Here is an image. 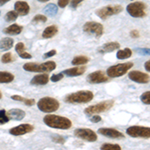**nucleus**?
Instances as JSON below:
<instances>
[{"label": "nucleus", "instance_id": "f257e3e1", "mask_svg": "<svg viewBox=\"0 0 150 150\" xmlns=\"http://www.w3.org/2000/svg\"><path fill=\"white\" fill-rule=\"evenodd\" d=\"M43 122L47 125V126L55 128V129H69L72 126V122L70 121L68 118L63 117L60 115H53L48 114L44 116L43 118Z\"/></svg>", "mask_w": 150, "mask_h": 150}, {"label": "nucleus", "instance_id": "f03ea898", "mask_svg": "<svg viewBox=\"0 0 150 150\" xmlns=\"http://www.w3.org/2000/svg\"><path fill=\"white\" fill-rule=\"evenodd\" d=\"M93 99V93L88 90H81L77 92L70 93L65 96V102L67 103H87Z\"/></svg>", "mask_w": 150, "mask_h": 150}, {"label": "nucleus", "instance_id": "7ed1b4c3", "mask_svg": "<svg viewBox=\"0 0 150 150\" xmlns=\"http://www.w3.org/2000/svg\"><path fill=\"white\" fill-rule=\"evenodd\" d=\"M133 66V63L131 62H126V63H120L116 64L113 66L109 67L106 71L108 77H112V78H117V77L123 76L124 74H126L128 70L131 69Z\"/></svg>", "mask_w": 150, "mask_h": 150}, {"label": "nucleus", "instance_id": "20e7f679", "mask_svg": "<svg viewBox=\"0 0 150 150\" xmlns=\"http://www.w3.org/2000/svg\"><path fill=\"white\" fill-rule=\"evenodd\" d=\"M37 106L42 112L51 113L59 108V102L52 97H43L38 101Z\"/></svg>", "mask_w": 150, "mask_h": 150}, {"label": "nucleus", "instance_id": "39448f33", "mask_svg": "<svg viewBox=\"0 0 150 150\" xmlns=\"http://www.w3.org/2000/svg\"><path fill=\"white\" fill-rule=\"evenodd\" d=\"M126 10L130 16L135 18H142L146 14V4L143 2H132L128 4Z\"/></svg>", "mask_w": 150, "mask_h": 150}, {"label": "nucleus", "instance_id": "423d86ee", "mask_svg": "<svg viewBox=\"0 0 150 150\" xmlns=\"http://www.w3.org/2000/svg\"><path fill=\"white\" fill-rule=\"evenodd\" d=\"M114 105V101L113 100H106L102 101V102L95 104V105H91L89 107H87L84 110V113L87 115H93V114H98V113H102L105 111L109 110L112 106Z\"/></svg>", "mask_w": 150, "mask_h": 150}, {"label": "nucleus", "instance_id": "0eeeda50", "mask_svg": "<svg viewBox=\"0 0 150 150\" xmlns=\"http://www.w3.org/2000/svg\"><path fill=\"white\" fill-rule=\"evenodd\" d=\"M122 10L123 7L121 5H109L98 9L96 11V15L100 19H102V20H105V19H107L110 16L119 14L120 12H122Z\"/></svg>", "mask_w": 150, "mask_h": 150}, {"label": "nucleus", "instance_id": "6e6552de", "mask_svg": "<svg viewBox=\"0 0 150 150\" xmlns=\"http://www.w3.org/2000/svg\"><path fill=\"white\" fill-rule=\"evenodd\" d=\"M83 31L86 32L87 34L93 35L95 37H100L104 33V27L102 24L98 22L89 21V22H86L83 25Z\"/></svg>", "mask_w": 150, "mask_h": 150}, {"label": "nucleus", "instance_id": "1a4fd4ad", "mask_svg": "<svg viewBox=\"0 0 150 150\" xmlns=\"http://www.w3.org/2000/svg\"><path fill=\"white\" fill-rule=\"evenodd\" d=\"M126 133L133 138H150L149 127L131 126L126 129Z\"/></svg>", "mask_w": 150, "mask_h": 150}, {"label": "nucleus", "instance_id": "9d476101", "mask_svg": "<svg viewBox=\"0 0 150 150\" xmlns=\"http://www.w3.org/2000/svg\"><path fill=\"white\" fill-rule=\"evenodd\" d=\"M74 135L82 140L88 142H94L97 140V134L88 128H77L74 130Z\"/></svg>", "mask_w": 150, "mask_h": 150}, {"label": "nucleus", "instance_id": "9b49d317", "mask_svg": "<svg viewBox=\"0 0 150 150\" xmlns=\"http://www.w3.org/2000/svg\"><path fill=\"white\" fill-rule=\"evenodd\" d=\"M128 77H129L130 80L136 82V83H141V84H144V83H148L150 81V76L148 74L146 73H143L141 71H130L128 73Z\"/></svg>", "mask_w": 150, "mask_h": 150}, {"label": "nucleus", "instance_id": "f8f14e48", "mask_svg": "<svg viewBox=\"0 0 150 150\" xmlns=\"http://www.w3.org/2000/svg\"><path fill=\"white\" fill-rule=\"evenodd\" d=\"M87 81L91 84H99L108 81V76H106L102 71L92 72L87 76Z\"/></svg>", "mask_w": 150, "mask_h": 150}, {"label": "nucleus", "instance_id": "ddd939ff", "mask_svg": "<svg viewBox=\"0 0 150 150\" xmlns=\"http://www.w3.org/2000/svg\"><path fill=\"white\" fill-rule=\"evenodd\" d=\"M98 133L105 137L108 138H112V139H122L124 138V135L122 134L120 131L113 128H99Z\"/></svg>", "mask_w": 150, "mask_h": 150}, {"label": "nucleus", "instance_id": "4468645a", "mask_svg": "<svg viewBox=\"0 0 150 150\" xmlns=\"http://www.w3.org/2000/svg\"><path fill=\"white\" fill-rule=\"evenodd\" d=\"M33 129L34 128H33L32 125L26 123V124H20L16 127L11 128L9 133L14 135V136H19V135H24V134H27V133L32 132Z\"/></svg>", "mask_w": 150, "mask_h": 150}, {"label": "nucleus", "instance_id": "2eb2a0df", "mask_svg": "<svg viewBox=\"0 0 150 150\" xmlns=\"http://www.w3.org/2000/svg\"><path fill=\"white\" fill-rule=\"evenodd\" d=\"M14 9L15 11L18 13V15L24 16V15H27L30 11V7H29L28 3L25 1H17L15 2L14 4Z\"/></svg>", "mask_w": 150, "mask_h": 150}, {"label": "nucleus", "instance_id": "dca6fc26", "mask_svg": "<svg viewBox=\"0 0 150 150\" xmlns=\"http://www.w3.org/2000/svg\"><path fill=\"white\" fill-rule=\"evenodd\" d=\"M120 48V44L118 42H108L103 44L102 46H100L97 49V51L101 54H104V53H108V52H112L114 50H117Z\"/></svg>", "mask_w": 150, "mask_h": 150}, {"label": "nucleus", "instance_id": "f3484780", "mask_svg": "<svg viewBox=\"0 0 150 150\" xmlns=\"http://www.w3.org/2000/svg\"><path fill=\"white\" fill-rule=\"evenodd\" d=\"M86 71V67L84 66H78V67H73V68H68L66 70H64L62 73L66 76L69 77H74V76H79V75H82L84 72Z\"/></svg>", "mask_w": 150, "mask_h": 150}, {"label": "nucleus", "instance_id": "a211bd4d", "mask_svg": "<svg viewBox=\"0 0 150 150\" xmlns=\"http://www.w3.org/2000/svg\"><path fill=\"white\" fill-rule=\"evenodd\" d=\"M49 81V76L47 74H39L33 77L30 81L31 85H45Z\"/></svg>", "mask_w": 150, "mask_h": 150}, {"label": "nucleus", "instance_id": "6ab92c4d", "mask_svg": "<svg viewBox=\"0 0 150 150\" xmlns=\"http://www.w3.org/2000/svg\"><path fill=\"white\" fill-rule=\"evenodd\" d=\"M8 116L10 119L13 120H22L24 117H25V112L21 109H18V108H13V109L8 111Z\"/></svg>", "mask_w": 150, "mask_h": 150}, {"label": "nucleus", "instance_id": "aec40b11", "mask_svg": "<svg viewBox=\"0 0 150 150\" xmlns=\"http://www.w3.org/2000/svg\"><path fill=\"white\" fill-rule=\"evenodd\" d=\"M21 31H22V26L18 25V24H12L4 29L3 32L8 35H18L21 33Z\"/></svg>", "mask_w": 150, "mask_h": 150}, {"label": "nucleus", "instance_id": "412c9836", "mask_svg": "<svg viewBox=\"0 0 150 150\" xmlns=\"http://www.w3.org/2000/svg\"><path fill=\"white\" fill-rule=\"evenodd\" d=\"M58 33V28L55 25H50L44 29L42 33L43 38H52L53 36H55Z\"/></svg>", "mask_w": 150, "mask_h": 150}, {"label": "nucleus", "instance_id": "4be33fe9", "mask_svg": "<svg viewBox=\"0 0 150 150\" xmlns=\"http://www.w3.org/2000/svg\"><path fill=\"white\" fill-rule=\"evenodd\" d=\"M56 68V63L54 61H47L40 64V72H51Z\"/></svg>", "mask_w": 150, "mask_h": 150}, {"label": "nucleus", "instance_id": "5701e85b", "mask_svg": "<svg viewBox=\"0 0 150 150\" xmlns=\"http://www.w3.org/2000/svg\"><path fill=\"white\" fill-rule=\"evenodd\" d=\"M14 41L10 37H5L0 40V49L1 50H8L13 46Z\"/></svg>", "mask_w": 150, "mask_h": 150}, {"label": "nucleus", "instance_id": "b1692460", "mask_svg": "<svg viewBox=\"0 0 150 150\" xmlns=\"http://www.w3.org/2000/svg\"><path fill=\"white\" fill-rule=\"evenodd\" d=\"M43 11H44V13L46 14V15L50 16V17H53V16H55L57 14L58 8L55 4L50 3V4H48V5L45 6V8L43 9Z\"/></svg>", "mask_w": 150, "mask_h": 150}, {"label": "nucleus", "instance_id": "393cba45", "mask_svg": "<svg viewBox=\"0 0 150 150\" xmlns=\"http://www.w3.org/2000/svg\"><path fill=\"white\" fill-rule=\"evenodd\" d=\"M14 80V75L5 71H0V83H10Z\"/></svg>", "mask_w": 150, "mask_h": 150}, {"label": "nucleus", "instance_id": "a878e982", "mask_svg": "<svg viewBox=\"0 0 150 150\" xmlns=\"http://www.w3.org/2000/svg\"><path fill=\"white\" fill-rule=\"evenodd\" d=\"M23 69L28 72H40V64L28 62L23 65Z\"/></svg>", "mask_w": 150, "mask_h": 150}, {"label": "nucleus", "instance_id": "bb28decb", "mask_svg": "<svg viewBox=\"0 0 150 150\" xmlns=\"http://www.w3.org/2000/svg\"><path fill=\"white\" fill-rule=\"evenodd\" d=\"M132 55V50L129 49V48H125V49H122V50H119L116 54V57L118 59H127V58L131 57Z\"/></svg>", "mask_w": 150, "mask_h": 150}, {"label": "nucleus", "instance_id": "cd10ccee", "mask_svg": "<svg viewBox=\"0 0 150 150\" xmlns=\"http://www.w3.org/2000/svg\"><path fill=\"white\" fill-rule=\"evenodd\" d=\"M11 98L15 101H20V102H23L24 104L28 106H32L35 104V100L34 99H28V98H24L22 96H19V95H12Z\"/></svg>", "mask_w": 150, "mask_h": 150}, {"label": "nucleus", "instance_id": "c85d7f7f", "mask_svg": "<svg viewBox=\"0 0 150 150\" xmlns=\"http://www.w3.org/2000/svg\"><path fill=\"white\" fill-rule=\"evenodd\" d=\"M89 61V58L86 57V56H76L73 58L72 60V64L73 65H76V66H80V65H84L86 64L87 62Z\"/></svg>", "mask_w": 150, "mask_h": 150}, {"label": "nucleus", "instance_id": "c756f323", "mask_svg": "<svg viewBox=\"0 0 150 150\" xmlns=\"http://www.w3.org/2000/svg\"><path fill=\"white\" fill-rule=\"evenodd\" d=\"M17 17H18V13L14 10V11L7 12L5 16H4V19H5V21H7V22H12V21H15Z\"/></svg>", "mask_w": 150, "mask_h": 150}, {"label": "nucleus", "instance_id": "7c9ffc66", "mask_svg": "<svg viewBox=\"0 0 150 150\" xmlns=\"http://www.w3.org/2000/svg\"><path fill=\"white\" fill-rule=\"evenodd\" d=\"M100 149L102 150H121V147L118 144H110V143H106L103 144L100 147Z\"/></svg>", "mask_w": 150, "mask_h": 150}, {"label": "nucleus", "instance_id": "2f4dec72", "mask_svg": "<svg viewBox=\"0 0 150 150\" xmlns=\"http://www.w3.org/2000/svg\"><path fill=\"white\" fill-rule=\"evenodd\" d=\"M9 116L7 114V112L4 109L0 110V124H5L9 121Z\"/></svg>", "mask_w": 150, "mask_h": 150}, {"label": "nucleus", "instance_id": "473e14b6", "mask_svg": "<svg viewBox=\"0 0 150 150\" xmlns=\"http://www.w3.org/2000/svg\"><path fill=\"white\" fill-rule=\"evenodd\" d=\"M1 61L3 62V63H11V62L14 61V57L11 53H9V52L5 53V54L1 57Z\"/></svg>", "mask_w": 150, "mask_h": 150}, {"label": "nucleus", "instance_id": "72a5a7b5", "mask_svg": "<svg viewBox=\"0 0 150 150\" xmlns=\"http://www.w3.org/2000/svg\"><path fill=\"white\" fill-rule=\"evenodd\" d=\"M140 100L142 101V103L150 105V91H146V92L142 93L140 96Z\"/></svg>", "mask_w": 150, "mask_h": 150}, {"label": "nucleus", "instance_id": "f704fd0d", "mask_svg": "<svg viewBox=\"0 0 150 150\" xmlns=\"http://www.w3.org/2000/svg\"><path fill=\"white\" fill-rule=\"evenodd\" d=\"M47 21V17L43 14H38V15L34 16V18L32 19V22L33 23H44Z\"/></svg>", "mask_w": 150, "mask_h": 150}, {"label": "nucleus", "instance_id": "c9c22d12", "mask_svg": "<svg viewBox=\"0 0 150 150\" xmlns=\"http://www.w3.org/2000/svg\"><path fill=\"white\" fill-rule=\"evenodd\" d=\"M64 74L63 73H59V74H53L51 77H50V80L52 82H57L59 80H61L62 78H63Z\"/></svg>", "mask_w": 150, "mask_h": 150}, {"label": "nucleus", "instance_id": "e433bc0d", "mask_svg": "<svg viewBox=\"0 0 150 150\" xmlns=\"http://www.w3.org/2000/svg\"><path fill=\"white\" fill-rule=\"evenodd\" d=\"M136 52L142 55H150V49L148 48H137Z\"/></svg>", "mask_w": 150, "mask_h": 150}, {"label": "nucleus", "instance_id": "4c0bfd02", "mask_svg": "<svg viewBox=\"0 0 150 150\" xmlns=\"http://www.w3.org/2000/svg\"><path fill=\"white\" fill-rule=\"evenodd\" d=\"M52 140L54 142H56V143H61V144H63L65 142V139L63 137L59 136V135H56V136L54 135V136H52Z\"/></svg>", "mask_w": 150, "mask_h": 150}, {"label": "nucleus", "instance_id": "58836bf2", "mask_svg": "<svg viewBox=\"0 0 150 150\" xmlns=\"http://www.w3.org/2000/svg\"><path fill=\"white\" fill-rule=\"evenodd\" d=\"M18 55L20 56L21 58H23V59H30L31 57V54L30 53H28V52H26L25 50H23V51H21V52H19L18 53Z\"/></svg>", "mask_w": 150, "mask_h": 150}, {"label": "nucleus", "instance_id": "ea45409f", "mask_svg": "<svg viewBox=\"0 0 150 150\" xmlns=\"http://www.w3.org/2000/svg\"><path fill=\"white\" fill-rule=\"evenodd\" d=\"M15 50H16V52H17V53L23 51V50H25V45H24V43H22V42L17 43V44H16V46H15Z\"/></svg>", "mask_w": 150, "mask_h": 150}, {"label": "nucleus", "instance_id": "a19ab883", "mask_svg": "<svg viewBox=\"0 0 150 150\" xmlns=\"http://www.w3.org/2000/svg\"><path fill=\"white\" fill-rule=\"evenodd\" d=\"M90 121L93 123H98L101 121V117L97 114H93V115H91V117H90Z\"/></svg>", "mask_w": 150, "mask_h": 150}, {"label": "nucleus", "instance_id": "79ce46f5", "mask_svg": "<svg viewBox=\"0 0 150 150\" xmlns=\"http://www.w3.org/2000/svg\"><path fill=\"white\" fill-rule=\"evenodd\" d=\"M82 1H84V0H70V4H71V8L75 9L77 6L79 5V4L81 3Z\"/></svg>", "mask_w": 150, "mask_h": 150}, {"label": "nucleus", "instance_id": "37998d69", "mask_svg": "<svg viewBox=\"0 0 150 150\" xmlns=\"http://www.w3.org/2000/svg\"><path fill=\"white\" fill-rule=\"evenodd\" d=\"M70 2V0H58V6L61 7V8H64L68 5V3Z\"/></svg>", "mask_w": 150, "mask_h": 150}, {"label": "nucleus", "instance_id": "c03bdc74", "mask_svg": "<svg viewBox=\"0 0 150 150\" xmlns=\"http://www.w3.org/2000/svg\"><path fill=\"white\" fill-rule=\"evenodd\" d=\"M55 54H56V50H50V51H48V52L45 53V54L43 55V57H44V58H48V57L54 56Z\"/></svg>", "mask_w": 150, "mask_h": 150}, {"label": "nucleus", "instance_id": "a18cd8bd", "mask_svg": "<svg viewBox=\"0 0 150 150\" xmlns=\"http://www.w3.org/2000/svg\"><path fill=\"white\" fill-rule=\"evenodd\" d=\"M130 36H131L132 38H138L140 36V33L138 30H132L131 32H130Z\"/></svg>", "mask_w": 150, "mask_h": 150}, {"label": "nucleus", "instance_id": "49530a36", "mask_svg": "<svg viewBox=\"0 0 150 150\" xmlns=\"http://www.w3.org/2000/svg\"><path fill=\"white\" fill-rule=\"evenodd\" d=\"M144 67H145V69H146L147 71L150 72V60H148V61H146V62H145Z\"/></svg>", "mask_w": 150, "mask_h": 150}, {"label": "nucleus", "instance_id": "de8ad7c7", "mask_svg": "<svg viewBox=\"0 0 150 150\" xmlns=\"http://www.w3.org/2000/svg\"><path fill=\"white\" fill-rule=\"evenodd\" d=\"M10 0H0V6L4 5V4H6L7 2H9Z\"/></svg>", "mask_w": 150, "mask_h": 150}, {"label": "nucleus", "instance_id": "09e8293b", "mask_svg": "<svg viewBox=\"0 0 150 150\" xmlns=\"http://www.w3.org/2000/svg\"><path fill=\"white\" fill-rule=\"evenodd\" d=\"M37 1H39V2H47V1H49V0H37Z\"/></svg>", "mask_w": 150, "mask_h": 150}, {"label": "nucleus", "instance_id": "8fccbe9b", "mask_svg": "<svg viewBox=\"0 0 150 150\" xmlns=\"http://www.w3.org/2000/svg\"><path fill=\"white\" fill-rule=\"evenodd\" d=\"M1 98H2V93L0 92V99H1Z\"/></svg>", "mask_w": 150, "mask_h": 150}, {"label": "nucleus", "instance_id": "3c124183", "mask_svg": "<svg viewBox=\"0 0 150 150\" xmlns=\"http://www.w3.org/2000/svg\"><path fill=\"white\" fill-rule=\"evenodd\" d=\"M0 15H1V12H0Z\"/></svg>", "mask_w": 150, "mask_h": 150}]
</instances>
